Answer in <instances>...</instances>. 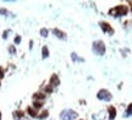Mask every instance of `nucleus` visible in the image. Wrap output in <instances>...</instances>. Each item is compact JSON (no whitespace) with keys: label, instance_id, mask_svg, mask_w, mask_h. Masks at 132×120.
<instances>
[{"label":"nucleus","instance_id":"nucleus-14","mask_svg":"<svg viewBox=\"0 0 132 120\" xmlns=\"http://www.w3.org/2000/svg\"><path fill=\"white\" fill-rule=\"evenodd\" d=\"M34 98H44V94H34Z\"/></svg>","mask_w":132,"mask_h":120},{"label":"nucleus","instance_id":"nucleus-11","mask_svg":"<svg viewBox=\"0 0 132 120\" xmlns=\"http://www.w3.org/2000/svg\"><path fill=\"white\" fill-rule=\"evenodd\" d=\"M47 116H48V111H43V114L39 116V118H40V119H44V118H47Z\"/></svg>","mask_w":132,"mask_h":120},{"label":"nucleus","instance_id":"nucleus-6","mask_svg":"<svg viewBox=\"0 0 132 120\" xmlns=\"http://www.w3.org/2000/svg\"><path fill=\"white\" fill-rule=\"evenodd\" d=\"M102 28H103V31H106V32H111V28L109 27L108 23H102Z\"/></svg>","mask_w":132,"mask_h":120},{"label":"nucleus","instance_id":"nucleus-13","mask_svg":"<svg viewBox=\"0 0 132 120\" xmlns=\"http://www.w3.org/2000/svg\"><path fill=\"white\" fill-rule=\"evenodd\" d=\"M28 111H29V115H32V116H36V113L31 109V108H28Z\"/></svg>","mask_w":132,"mask_h":120},{"label":"nucleus","instance_id":"nucleus-15","mask_svg":"<svg viewBox=\"0 0 132 120\" xmlns=\"http://www.w3.org/2000/svg\"><path fill=\"white\" fill-rule=\"evenodd\" d=\"M34 107L39 108V107H42V103H39V102H36V103H34Z\"/></svg>","mask_w":132,"mask_h":120},{"label":"nucleus","instance_id":"nucleus-10","mask_svg":"<svg viewBox=\"0 0 132 120\" xmlns=\"http://www.w3.org/2000/svg\"><path fill=\"white\" fill-rule=\"evenodd\" d=\"M40 33H42L43 37H47V36H48V31H47V29H42V31H40Z\"/></svg>","mask_w":132,"mask_h":120},{"label":"nucleus","instance_id":"nucleus-5","mask_svg":"<svg viewBox=\"0 0 132 120\" xmlns=\"http://www.w3.org/2000/svg\"><path fill=\"white\" fill-rule=\"evenodd\" d=\"M53 32H54V34H55L56 37H59V38H61V39H64V38H65V34L62 33L61 31H59V29H54Z\"/></svg>","mask_w":132,"mask_h":120},{"label":"nucleus","instance_id":"nucleus-17","mask_svg":"<svg viewBox=\"0 0 132 120\" xmlns=\"http://www.w3.org/2000/svg\"><path fill=\"white\" fill-rule=\"evenodd\" d=\"M4 76V71H3V69L0 67V77H3Z\"/></svg>","mask_w":132,"mask_h":120},{"label":"nucleus","instance_id":"nucleus-16","mask_svg":"<svg viewBox=\"0 0 132 120\" xmlns=\"http://www.w3.org/2000/svg\"><path fill=\"white\" fill-rule=\"evenodd\" d=\"M20 41H21V38H20V37H16V38H15V43H20Z\"/></svg>","mask_w":132,"mask_h":120},{"label":"nucleus","instance_id":"nucleus-1","mask_svg":"<svg viewBox=\"0 0 132 120\" xmlns=\"http://www.w3.org/2000/svg\"><path fill=\"white\" fill-rule=\"evenodd\" d=\"M93 50H94L95 54L103 55L104 52H105V47H104V44L102 42H95V43H93Z\"/></svg>","mask_w":132,"mask_h":120},{"label":"nucleus","instance_id":"nucleus-12","mask_svg":"<svg viewBox=\"0 0 132 120\" xmlns=\"http://www.w3.org/2000/svg\"><path fill=\"white\" fill-rule=\"evenodd\" d=\"M127 115H132V104L128 107V109H127Z\"/></svg>","mask_w":132,"mask_h":120},{"label":"nucleus","instance_id":"nucleus-2","mask_svg":"<svg viewBox=\"0 0 132 120\" xmlns=\"http://www.w3.org/2000/svg\"><path fill=\"white\" fill-rule=\"evenodd\" d=\"M77 116V113H75L73 110H64L61 113V119L62 120H71L75 119Z\"/></svg>","mask_w":132,"mask_h":120},{"label":"nucleus","instance_id":"nucleus-8","mask_svg":"<svg viewBox=\"0 0 132 120\" xmlns=\"http://www.w3.org/2000/svg\"><path fill=\"white\" fill-rule=\"evenodd\" d=\"M52 82L54 86H57L59 85V78H57V76H53L52 77Z\"/></svg>","mask_w":132,"mask_h":120},{"label":"nucleus","instance_id":"nucleus-3","mask_svg":"<svg viewBox=\"0 0 132 120\" xmlns=\"http://www.w3.org/2000/svg\"><path fill=\"white\" fill-rule=\"evenodd\" d=\"M98 98L102 99V101H110V99H111V94H110L108 91L102 90V91H99V93H98Z\"/></svg>","mask_w":132,"mask_h":120},{"label":"nucleus","instance_id":"nucleus-7","mask_svg":"<svg viewBox=\"0 0 132 120\" xmlns=\"http://www.w3.org/2000/svg\"><path fill=\"white\" fill-rule=\"evenodd\" d=\"M115 115H116V110H115L114 108H110V118H109V119L113 120L114 118H115Z\"/></svg>","mask_w":132,"mask_h":120},{"label":"nucleus","instance_id":"nucleus-4","mask_svg":"<svg viewBox=\"0 0 132 120\" xmlns=\"http://www.w3.org/2000/svg\"><path fill=\"white\" fill-rule=\"evenodd\" d=\"M126 12H127V9L123 6H118L116 9L110 11V14H115V16H121V15H125Z\"/></svg>","mask_w":132,"mask_h":120},{"label":"nucleus","instance_id":"nucleus-9","mask_svg":"<svg viewBox=\"0 0 132 120\" xmlns=\"http://www.w3.org/2000/svg\"><path fill=\"white\" fill-rule=\"evenodd\" d=\"M48 55H49V54H48V48L44 47V48H43V58H47Z\"/></svg>","mask_w":132,"mask_h":120}]
</instances>
